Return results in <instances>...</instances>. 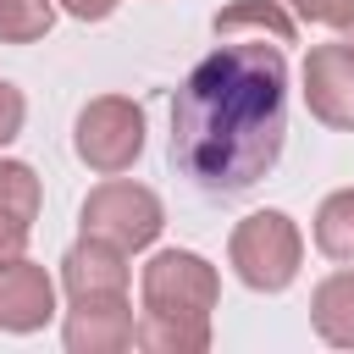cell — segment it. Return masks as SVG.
<instances>
[{"label":"cell","mask_w":354,"mask_h":354,"mask_svg":"<svg viewBox=\"0 0 354 354\" xmlns=\"http://www.w3.org/2000/svg\"><path fill=\"white\" fill-rule=\"evenodd\" d=\"M304 22H321V28H348L354 22V0H288Z\"/></svg>","instance_id":"2e32d148"},{"label":"cell","mask_w":354,"mask_h":354,"mask_svg":"<svg viewBox=\"0 0 354 354\" xmlns=\"http://www.w3.org/2000/svg\"><path fill=\"white\" fill-rule=\"evenodd\" d=\"M22 116H28V100H22V88L0 77V144H11V138L22 133Z\"/></svg>","instance_id":"e0dca14e"},{"label":"cell","mask_w":354,"mask_h":354,"mask_svg":"<svg viewBox=\"0 0 354 354\" xmlns=\"http://www.w3.org/2000/svg\"><path fill=\"white\" fill-rule=\"evenodd\" d=\"M61 6H66L77 22H105V17L116 11V0H61Z\"/></svg>","instance_id":"ac0fdd59"},{"label":"cell","mask_w":354,"mask_h":354,"mask_svg":"<svg viewBox=\"0 0 354 354\" xmlns=\"http://www.w3.org/2000/svg\"><path fill=\"white\" fill-rule=\"evenodd\" d=\"M55 315V282L44 277V266L11 254L0 260V326L6 332H39Z\"/></svg>","instance_id":"ba28073f"},{"label":"cell","mask_w":354,"mask_h":354,"mask_svg":"<svg viewBox=\"0 0 354 354\" xmlns=\"http://www.w3.org/2000/svg\"><path fill=\"white\" fill-rule=\"evenodd\" d=\"M337 44H343V50H348V55H354V22H348V28H343V39H337Z\"/></svg>","instance_id":"d6986e66"},{"label":"cell","mask_w":354,"mask_h":354,"mask_svg":"<svg viewBox=\"0 0 354 354\" xmlns=\"http://www.w3.org/2000/svg\"><path fill=\"white\" fill-rule=\"evenodd\" d=\"M310 321H315V332H321L332 348H354V266H348V271H332V277L315 288Z\"/></svg>","instance_id":"7c38bea8"},{"label":"cell","mask_w":354,"mask_h":354,"mask_svg":"<svg viewBox=\"0 0 354 354\" xmlns=\"http://www.w3.org/2000/svg\"><path fill=\"white\" fill-rule=\"evenodd\" d=\"M39 221V177L28 160H0V260L22 254Z\"/></svg>","instance_id":"9c48e42d"},{"label":"cell","mask_w":354,"mask_h":354,"mask_svg":"<svg viewBox=\"0 0 354 354\" xmlns=\"http://www.w3.org/2000/svg\"><path fill=\"white\" fill-rule=\"evenodd\" d=\"M72 144H77V160L116 177L138 160L144 149V111L127 100V94H100L77 111V127H72Z\"/></svg>","instance_id":"277c9868"},{"label":"cell","mask_w":354,"mask_h":354,"mask_svg":"<svg viewBox=\"0 0 354 354\" xmlns=\"http://www.w3.org/2000/svg\"><path fill=\"white\" fill-rule=\"evenodd\" d=\"M61 282H66V299H83V293H127L122 249L116 243H100V238L72 243L66 260H61Z\"/></svg>","instance_id":"30bf717a"},{"label":"cell","mask_w":354,"mask_h":354,"mask_svg":"<svg viewBox=\"0 0 354 354\" xmlns=\"http://www.w3.org/2000/svg\"><path fill=\"white\" fill-rule=\"evenodd\" d=\"M227 260L238 271L243 288L254 293H282L293 277H299V260H304V238L293 227V216L282 210H254L232 227V243H227Z\"/></svg>","instance_id":"7a4b0ae2"},{"label":"cell","mask_w":354,"mask_h":354,"mask_svg":"<svg viewBox=\"0 0 354 354\" xmlns=\"http://www.w3.org/2000/svg\"><path fill=\"white\" fill-rule=\"evenodd\" d=\"M144 310L149 315H171V321H210L216 299H221V277L205 254L194 249H160L144 266Z\"/></svg>","instance_id":"3957f363"},{"label":"cell","mask_w":354,"mask_h":354,"mask_svg":"<svg viewBox=\"0 0 354 354\" xmlns=\"http://www.w3.org/2000/svg\"><path fill=\"white\" fill-rule=\"evenodd\" d=\"M133 343L149 354H205L210 348V321H171V315H149L133 321Z\"/></svg>","instance_id":"4fadbf2b"},{"label":"cell","mask_w":354,"mask_h":354,"mask_svg":"<svg viewBox=\"0 0 354 354\" xmlns=\"http://www.w3.org/2000/svg\"><path fill=\"white\" fill-rule=\"evenodd\" d=\"M216 39H277V44H293V17L277 6V0H232L227 11L210 17Z\"/></svg>","instance_id":"8fae6325"},{"label":"cell","mask_w":354,"mask_h":354,"mask_svg":"<svg viewBox=\"0 0 354 354\" xmlns=\"http://www.w3.org/2000/svg\"><path fill=\"white\" fill-rule=\"evenodd\" d=\"M55 22L50 0H0V44H33Z\"/></svg>","instance_id":"9a60e30c"},{"label":"cell","mask_w":354,"mask_h":354,"mask_svg":"<svg viewBox=\"0 0 354 354\" xmlns=\"http://www.w3.org/2000/svg\"><path fill=\"white\" fill-rule=\"evenodd\" d=\"M133 343V304L127 293H83L66 310V348L72 354H122Z\"/></svg>","instance_id":"52a82bcc"},{"label":"cell","mask_w":354,"mask_h":354,"mask_svg":"<svg viewBox=\"0 0 354 354\" xmlns=\"http://www.w3.org/2000/svg\"><path fill=\"white\" fill-rule=\"evenodd\" d=\"M304 105L315 122L354 133V55L343 44H315L304 55Z\"/></svg>","instance_id":"8992f818"},{"label":"cell","mask_w":354,"mask_h":354,"mask_svg":"<svg viewBox=\"0 0 354 354\" xmlns=\"http://www.w3.org/2000/svg\"><path fill=\"white\" fill-rule=\"evenodd\" d=\"M160 227H166V210L144 183H100L83 199V238L116 243L122 254L149 249L160 238Z\"/></svg>","instance_id":"5b68a950"},{"label":"cell","mask_w":354,"mask_h":354,"mask_svg":"<svg viewBox=\"0 0 354 354\" xmlns=\"http://www.w3.org/2000/svg\"><path fill=\"white\" fill-rule=\"evenodd\" d=\"M288 61L271 39H221L171 100V166L205 194L254 188L282 155Z\"/></svg>","instance_id":"6da1fadb"},{"label":"cell","mask_w":354,"mask_h":354,"mask_svg":"<svg viewBox=\"0 0 354 354\" xmlns=\"http://www.w3.org/2000/svg\"><path fill=\"white\" fill-rule=\"evenodd\" d=\"M315 249L326 260H354V188H337L315 210Z\"/></svg>","instance_id":"5bb4252c"}]
</instances>
